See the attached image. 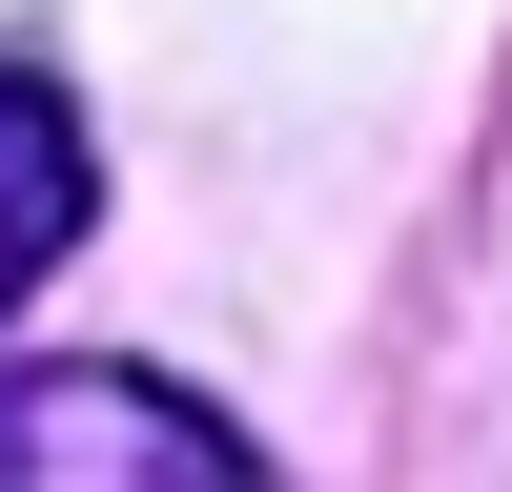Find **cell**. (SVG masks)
Returning a JSON list of instances; mask_svg holds the SVG:
<instances>
[{"label":"cell","instance_id":"1","mask_svg":"<svg viewBox=\"0 0 512 492\" xmlns=\"http://www.w3.org/2000/svg\"><path fill=\"white\" fill-rule=\"evenodd\" d=\"M0 492H287L164 369H0Z\"/></svg>","mask_w":512,"mask_h":492},{"label":"cell","instance_id":"2","mask_svg":"<svg viewBox=\"0 0 512 492\" xmlns=\"http://www.w3.org/2000/svg\"><path fill=\"white\" fill-rule=\"evenodd\" d=\"M82 205H103V164H82L62 82H21V62H0V308H21V287L82 246Z\"/></svg>","mask_w":512,"mask_h":492}]
</instances>
